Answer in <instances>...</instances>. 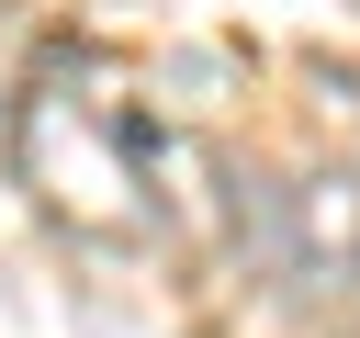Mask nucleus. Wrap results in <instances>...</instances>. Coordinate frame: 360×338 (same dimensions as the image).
<instances>
[{"label":"nucleus","mask_w":360,"mask_h":338,"mask_svg":"<svg viewBox=\"0 0 360 338\" xmlns=\"http://www.w3.org/2000/svg\"><path fill=\"white\" fill-rule=\"evenodd\" d=\"M281 270H292L304 293L360 282V169H349V158H326V169H304V180L281 192Z\"/></svg>","instance_id":"f03ea898"},{"label":"nucleus","mask_w":360,"mask_h":338,"mask_svg":"<svg viewBox=\"0 0 360 338\" xmlns=\"http://www.w3.org/2000/svg\"><path fill=\"white\" fill-rule=\"evenodd\" d=\"M11 56H22V11L0 0V90H11Z\"/></svg>","instance_id":"7ed1b4c3"},{"label":"nucleus","mask_w":360,"mask_h":338,"mask_svg":"<svg viewBox=\"0 0 360 338\" xmlns=\"http://www.w3.org/2000/svg\"><path fill=\"white\" fill-rule=\"evenodd\" d=\"M11 180L45 203V225L90 237V248H135L158 225L146 203V169H135V135L112 113H90L68 79H34L11 90Z\"/></svg>","instance_id":"f257e3e1"}]
</instances>
